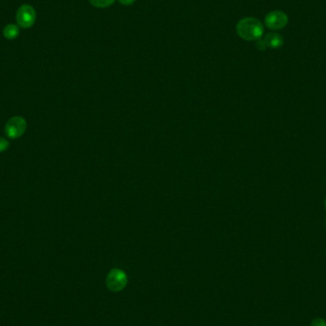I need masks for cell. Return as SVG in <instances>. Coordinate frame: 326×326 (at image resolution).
<instances>
[{"label": "cell", "instance_id": "cell-1", "mask_svg": "<svg viewBox=\"0 0 326 326\" xmlns=\"http://www.w3.org/2000/svg\"><path fill=\"white\" fill-rule=\"evenodd\" d=\"M263 32L262 23L254 17H245L237 24V33L239 37L247 41L261 39Z\"/></svg>", "mask_w": 326, "mask_h": 326}, {"label": "cell", "instance_id": "cell-2", "mask_svg": "<svg viewBox=\"0 0 326 326\" xmlns=\"http://www.w3.org/2000/svg\"><path fill=\"white\" fill-rule=\"evenodd\" d=\"M106 284L109 290L119 292L123 290L127 284V276L124 272L120 269H113L107 276Z\"/></svg>", "mask_w": 326, "mask_h": 326}, {"label": "cell", "instance_id": "cell-3", "mask_svg": "<svg viewBox=\"0 0 326 326\" xmlns=\"http://www.w3.org/2000/svg\"><path fill=\"white\" fill-rule=\"evenodd\" d=\"M264 21L267 28L274 31H279L283 29L287 25L288 16L283 11H271L265 16Z\"/></svg>", "mask_w": 326, "mask_h": 326}, {"label": "cell", "instance_id": "cell-4", "mask_svg": "<svg viewBox=\"0 0 326 326\" xmlns=\"http://www.w3.org/2000/svg\"><path fill=\"white\" fill-rule=\"evenodd\" d=\"M35 11L30 5H22L16 12V21L22 28H30L35 21Z\"/></svg>", "mask_w": 326, "mask_h": 326}, {"label": "cell", "instance_id": "cell-5", "mask_svg": "<svg viewBox=\"0 0 326 326\" xmlns=\"http://www.w3.org/2000/svg\"><path fill=\"white\" fill-rule=\"evenodd\" d=\"M26 130V121L20 117L11 118L6 124L5 131L10 139H18Z\"/></svg>", "mask_w": 326, "mask_h": 326}, {"label": "cell", "instance_id": "cell-6", "mask_svg": "<svg viewBox=\"0 0 326 326\" xmlns=\"http://www.w3.org/2000/svg\"><path fill=\"white\" fill-rule=\"evenodd\" d=\"M263 40L265 41L267 47L274 48V49L282 47L283 44V36L281 34H279V33H268V34H266V36L264 37Z\"/></svg>", "mask_w": 326, "mask_h": 326}, {"label": "cell", "instance_id": "cell-7", "mask_svg": "<svg viewBox=\"0 0 326 326\" xmlns=\"http://www.w3.org/2000/svg\"><path fill=\"white\" fill-rule=\"evenodd\" d=\"M4 36L8 39H14L18 34H19V29L17 26L13 25V24H10L8 26H6L4 28Z\"/></svg>", "mask_w": 326, "mask_h": 326}, {"label": "cell", "instance_id": "cell-8", "mask_svg": "<svg viewBox=\"0 0 326 326\" xmlns=\"http://www.w3.org/2000/svg\"><path fill=\"white\" fill-rule=\"evenodd\" d=\"M90 3L97 8H107L111 6L116 0H89Z\"/></svg>", "mask_w": 326, "mask_h": 326}, {"label": "cell", "instance_id": "cell-9", "mask_svg": "<svg viewBox=\"0 0 326 326\" xmlns=\"http://www.w3.org/2000/svg\"><path fill=\"white\" fill-rule=\"evenodd\" d=\"M9 146V142H7L5 139L0 138V152L5 151Z\"/></svg>", "mask_w": 326, "mask_h": 326}, {"label": "cell", "instance_id": "cell-10", "mask_svg": "<svg viewBox=\"0 0 326 326\" xmlns=\"http://www.w3.org/2000/svg\"><path fill=\"white\" fill-rule=\"evenodd\" d=\"M311 326H326V322L324 319H315L312 322Z\"/></svg>", "mask_w": 326, "mask_h": 326}, {"label": "cell", "instance_id": "cell-11", "mask_svg": "<svg viewBox=\"0 0 326 326\" xmlns=\"http://www.w3.org/2000/svg\"><path fill=\"white\" fill-rule=\"evenodd\" d=\"M256 47H257L259 50H261V51H264V50H266V49H267L266 43H265V41H264L263 39H259V40H258V42H257Z\"/></svg>", "mask_w": 326, "mask_h": 326}, {"label": "cell", "instance_id": "cell-12", "mask_svg": "<svg viewBox=\"0 0 326 326\" xmlns=\"http://www.w3.org/2000/svg\"><path fill=\"white\" fill-rule=\"evenodd\" d=\"M136 0H119L120 4L124 5V6H130L132 5Z\"/></svg>", "mask_w": 326, "mask_h": 326}, {"label": "cell", "instance_id": "cell-13", "mask_svg": "<svg viewBox=\"0 0 326 326\" xmlns=\"http://www.w3.org/2000/svg\"></svg>", "mask_w": 326, "mask_h": 326}]
</instances>
